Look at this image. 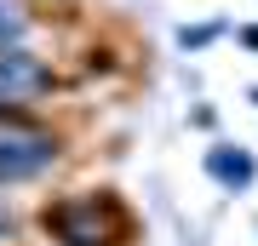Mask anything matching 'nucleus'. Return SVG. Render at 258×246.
Returning a JSON list of instances; mask_svg holds the SVG:
<instances>
[{"instance_id": "6", "label": "nucleus", "mask_w": 258, "mask_h": 246, "mask_svg": "<svg viewBox=\"0 0 258 246\" xmlns=\"http://www.w3.org/2000/svg\"><path fill=\"white\" fill-rule=\"evenodd\" d=\"M0 235H6V218H0Z\"/></svg>"}, {"instance_id": "1", "label": "nucleus", "mask_w": 258, "mask_h": 246, "mask_svg": "<svg viewBox=\"0 0 258 246\" xmlns=\"http://www.w3.org/2000/svg\"><path fill=\"white\" fill-rule=\"evenodd\" d=\"M46 160H52V143L40 132H18V126L0 132V178H29Z\"/></svg>"}, {"instance_id": "3", "label": "nucleus", "mask_w": 258, "mask_h": 246, "mask_svg": "<svg viewBox=\"0 0 258 246\" xmlns=\"http://www.w3.org/2000/svg\"><path fill=\"white\" fill-rule=\"evenodd\" d=\"M46 86V69L35 57H0V98H35Z\"/></svg>"}, {"instance_id": "5", "label": "nucleus", "mask_w": 258, "mask_h": 246, "mask_svg": "<svg viewBox=\"0 0 258 246\" xmlns=\"http://www.w3.org/2000/svg\"><path fill=\"white\" fill-rule=\"evenodd\" d=\"M12 40H18V12L0 6V46H12Z\"/></svg>"}, {"instance_id": "2", "label": "nucleus", "mask_w": 258, "mask_h": 246, "mask_svg": "<svg viewBox=\"0 0 258 246\" xmlns=\"http://www.w3.org/2000/svg\"><path fill=\"white\" fill-rule=\"evenodd\" d=\"M57 229V240H69V246H109L115 240V223L103 218L98 206H63L57 218H46Z\"/></svg>"}, {"instance_id": "4", "label": "nucleus", "mask_w": 258, "mask_h": 246, "mask_svg": "<svg viewBox=\"0 0 258 246\" xmlns=\"http://www.w3.org/2000/svg\"><path fill=\"white\" fill-rule=\"evenodd\" d=\"M207 166H212V178H218V183H235V189H247V183H252V155H247V149H212Z\"/></svg>"}]
</instances>
